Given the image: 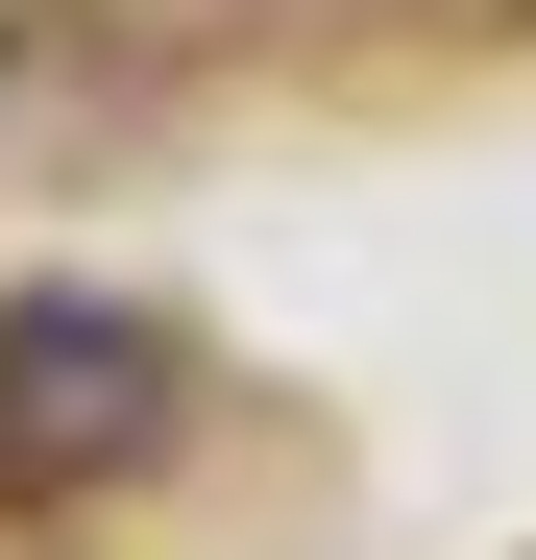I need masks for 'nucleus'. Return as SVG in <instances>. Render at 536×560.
Wrapping results in <instances>:
<instances>
[{
    "label": "nucleus",
    "mask_w": 536,
    "mask_h": 560,
    "mask_svg": "<svg viewBox=\"0 0 536 560\" xmlns=\"http://www.w3.org/2000/svg\"><path fill=\"white\" fill-rule=\"evenodd\" d=\"M147 415H171V317H123V293H25L0 317V488H73Z\"/></svg>",
    "instance_id": "nucleus-1"
}]
</instances>
